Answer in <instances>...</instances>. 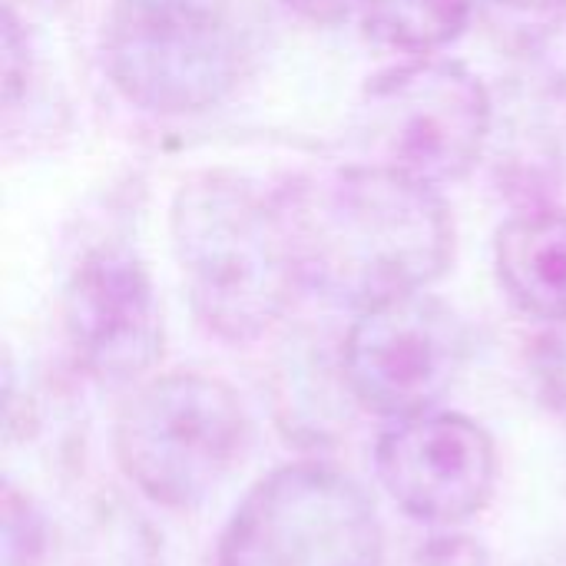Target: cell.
<instances>
[{
  "label": "cell",
  "mask_w": 566,
  "mask_h": 566,
  "mask_svg": "<svg viewBox=\"0 0 566 566\" xmlns=\"http://www.w3.org/2000/svg\"><path fill=\"white\" fill-rule=\"evenodd\" d=\"M471 338L461 315L431 292L361 308L345 338L352 395L381 418L434 411L468 365Z\"/></svg>",
  "instance_id": "52a82bcc"
},
{
  "label": "cell",
  "mask_w": 566,
  "mask_h": 566,
  "mask_svg": "<svg viewBox=\"0 0 566 566\" xmlns=\"http://www.w3.org/2000/svg\"><path fill=\"white\" fill-rule=\"evenodd\" d=\"M0 514H3V534H0L3 557H0V564L40 566L43 554H46V521L36 511V504L27 494H20L13 484H7Z\"/></svg>",
  "instance_id": "7c38bea8"
},
{
  "label": "cell",
  "mask_w": 566,
  "mask_h": 566,
  "mask_svg": "<svg viewBox=\"0 0 566 566\" xmlns=\"http://www.w3.org/2000/svg\"><path fill=\"white\" fill-rule=\"evenodd\" d=\"M169 235L192 312L222 342L272 332L305 285L279 199L235 172L186 179L172 196Z\"/></svg>",
  "instance_id": "7a4b0ae2"
},
{
  "label": "cell",
  "mask_w": 566,
  "mask_h": 566,
  "mask_svg": "<svg viewBox=\"0 0 566 566\" xmlns=\"http://www.w3.org/2000/svg\"><path fill=\"white\" fill-rule=\"evenodd\" d=\"M27 3H36V7H60V3H70V0H27Z\"/></svg>",
  "instance_id": "2e32d148"
},
{
  "label": "cell",
  "mask_w": 566,
  "mask_h": 566,
  "mask_svg": "<svg viewBox=\"0 0 566 566\" xmlns=\"http://www.w3.org/2000/svg\"><path fill=\"white\" fill-rule=\"evenodd\" d=\"M63 332L99 385L139 381L163 355V312L139 252L119 239L90 245L63 285Z\"/></svg>",
  "instance_id": "ba28073f"
},
{
  "label": "cell",
  "mask_w": 566,
  "mask_h": 566,
  "mask_svg": "<svg viewBox=\"0 0 566 566\" xmlns=\"http://www.w3.org/2000/svg\"><path fill=\"white\" fill-rule=\"evenodd\" d=\"M113 448L136 491L163 507L189 511L209 501L242 461L249 415L226 381L172 371L129 398Z\"/></svg>",
  "instance_id": "277c9868"
},
{
  "label": "cell",
  "mask_w": 566,
  "mask_h": 566,
  "mask_svg": "<svg viewBox=\"0 0 566 566\" xmlns=\"http://www.w3.org/2000/svg\"><path fill=\"white\" fill-rule=\"evenodd\" d=\"M501 3H511V7H547V3H557V0H501Z\"/></svg>",
  "instance_id": "9a60e30c"
},
{
  "label": "cell",
  "mask_w": 566,
  "mask_h": 566,
  "mask_svg": "<svg viewBox=\"0 0 566 566\" xmlns=\"http://www.w3.org/2000/svg\"><path fill=\"white\" fill-rule=\"evenodd\" d=\"M478 0H371L368 33L401 53H434L458 40Z\"/></svg>",
  "instance_id": "8fae6325"
},
{
  "label": "cell",
  "mask_w": 566,
  "mask_h": 566,
  "mask_svg": "<svg viewBox=\"0 0 566 566\" xmlns=\"http://www.w3.org/2000/svg\"><path fill=\"white\" fill-rule=\"evenodd\" d=\"M511 302L541 322H566V209L514 216L494 245Z\"/></svg>",
  "instance_id": "30bf717a"
},
{
  "label": "cell",
  "mask_w": 566,
  "mask_h": 566,
  "mask_svg": "<svg viewBox=\"0 0 566 566\" xmlns=\"http://www.w3.org/2000/svg\"><path fill=\"white\" fill-rule=\"evenodd\" d=\"M295 13H302L305 20L315 23H338L345 20L361 0H285Z\"/></svg>",
  "instance_id": "5bb4252c"
},
{
  "label": "cell",
  "mask_w": 566,
  "mask_h": 566,
  "mask_svg": "<svg viewBox=\"0 0 566 566\" xmlns=\"http://www.w3.org/2000/svg\"><path fill=\"white\" fill-rule=\"evenodd\" d=\"M219 566H385V531L355 478L318 461L285 464L235 507Z\"/></svg>",
  "instance_id": "5b68a950"
},
{
  "label": "cell",
  "mask_w": 566,
  "mask_h": 566,
  "mask_svg": "<svg viewBox=\"0 0 566 566\" xmlns=\"http://www.w3.org/2000/svg\"><path fill=\"white\" fill-rule=\"evenodd\" d=\"M401 566H491L488 551L464 534H431L418 541Z\"/></svg>",
  "instance_id": "4fadbf2b"
},
{
  "label": "cell",
  "mask_w": 566,
  "mask_h": 566,
  "mask_svg": "<svg viewBox=\"0 0 566 566\" xmlns=\"http://www.w3.org/2000/svg\"><path fill=\"white\" fill-rule=\"evenodd\" d=\"M302 282L355 312L424 292L454 259L438 186L371 163L298 179L279 196Z\"/></svg>",
  "instance_id": "6da1fadb"
},
{
  "label": "cell",
  "mask_w": 566,
  "mask_h": 566,
  "mask_svg": "<svg viewBox=\"0 0 566 566\" xmlns=\"http://www.w3.org/2000/svg\"><path fill=\"white\" fill-rule=\"evenodd\" d=\"M375 468L391 501L431 527H458L478 517L497 484L491 434L454 411L398 418L378 438Z\"/></svg>",
  "instance_id": "9c48e42d"
},
{
  "label": "cell",
  "mask_w": 566,
  "mask_h": 566,
  "mask_svg": "<svg viewBox=\"0 0 566 566\" xmlns=\"http://www.w3.org/2000/svg\"><path fill=\"white\" fill-rule=\"evenodd\" d=\"M259 43L252 0H113L103 60L139 109L186 116L219 106L249 73Z\"/></svg>",
  "instance_id": "3957f363"
},
{
  "label": "cell",
  "mask_w": 566,
  "mask_h": 566,
  "mask_svg": "<svg viewBox=\"0 0 566 566\" xmlns=\"http://www.w3.org/2000/svg\"><path fill=\"white\" fill-rule=\"evenodd\" d=\"M491 93L454 60H421L381 73L365 86L361 133L381 166L421 182L464 179L491 136Z\"/></svg>",
  "instance_id": "8992f818"
}]
</instances>
